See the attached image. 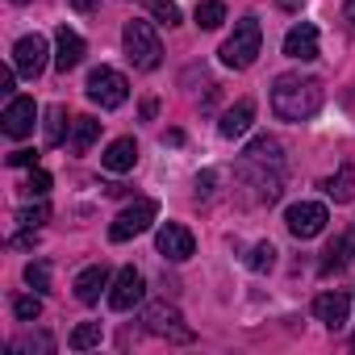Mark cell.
<instances>
[{"instance_id":"obj_1","label":"cell","mask_w":355,"mask_h":355,"mask_svg":"<svg viewBox=\"0 0 355 355\" xmlns=\"http://www.w3.org/2000/svg\"><path fill=\"white\" fill-rule=\"evenodd\" d=\"M322 80L318 76H301V71H284L272 80V113L280 121H305L322 109Z\"/></svg>"},{"instance_id":"obj_2","label":"cell","mask_w":355,"mask_h":355,"mask_svg":"<svg viewBox=\"0 0 355 355\" xmlns=\"http://www.w3.org/2000/svg\"><path fill=\"white\" fill-rule=\"evenodd\" d=\"M259 46H263V26H259V17H243L239 26H234V34L222 42V63L226 67H234V71H243V67H251L255 59H259Z\"/></svg>"},{"instance_id":"obj_3","label":"cell","mask_w":355,"mask_h":355,"mask_svg":"<svg viewBox=\"0 0 355 355\" xmlns=\"http://www.w3.org/2000/svg\"><path fill=\"white\" fill-rule=\"evenodd\" d=\"M121 42H125V55H130V63L138 67V71H155L159 67V59H163V46H159V34H155V26L150 21H125V30H121Z\"/></svg>"},{"instance_id":"obj_4","label":"cell","mask_w":355,"mask_h":355,"mask_svg":"<svg viewBox=\"0 0 355 355\" xmlns=\"http://www.w3.org/2000/svg\"><path fill=\"white\" fill-rule=\"evenodd\" d=\"M142 322H146V330H150L155 338H167V343H193V330L184 326V313L175 309V305H167V301L146 305Z\"/></svg>"},{"instance_id":"obj_5","label":"cell","mask_w":355,"mask_h":355,"mask_svg":"<svg viewBox=\"0 0 355 355\" xmlns=\"http://www.w3.org/2000/svg\"><path fill=\"white\" fill-rule=\"evenodd\" d=\"M125 96H130V80H125L121 71L96 67V71L88 76V101H92V105H101V109H121Z\"/></svg>"},{"instance_id":"obj_6","label":"cell","mask_w":355,"mask_h":355,"mask_svg":"<svg viewBox=\"0 0 355 355\" xmlns=\"http://www.w3.org/2000/svg\"><path fill=\"white\" fill-rule=\"evenodd\" d=\"M155 218H159V205H155V201H134V205H125V209L113 218L109 239H113V243H130V239L146 234V230L155 226Z\"/></svg>"},{"instance_id":"obj_7","label":"cell","mask_w":355,"mask_h":355,"mask_svg":"<svg viewBox=\"0 0 355 355\" xmlns=\"http://www.w3.org/2000/svg\"><path fill=\"white\" fill-rule=\"evenodd\" d=\"M326 222H330V214H326V205L322 201H297V205H288L284 209V226H288V234L293 239H318L322 230H326Z\"/></svg>"},{"instance_id":"obj_8","label":"cell","mask_w":355,"mask_h":355,"mask_svg":"<svg viewBox=\"0 0 355 355\" xmlns=\"http://www.w3.org/2000/svg\"><path fill=\"white\" fill-rule=\"evenodd\" d=\"M142 297H146V280H142V272H138L134 263L121 268V272L113 276V284H109V309L125 313V309H134Z\"/></svg>"},{"instance_id":"obj_9","label":"cell","mask_w":355,"mask_h":355,"mask_svg":"<svg viewBox=\"0 0 355 355\" xmlns=\"http://www.w3.org/2000/svg\"><path fill=\"white\" fill-rule=\"evenodd\" d=\"M155 247H159V255H163V259L184 263V259H193L197 239H193V230H189V226H180V222H163V226H159V234H155Z\"/></svg>"},{"instance_id":"obj_10","label":"cell","mask_w":355,"mask_h":355,"mask_svg":"<svg viewBox=\"0 0 355 355\" xmlns=\"http://www.w3.org/2000/svg\"><path fill=\"white\" fill-rule=\"evenodd\" d=\"M13 67L21 71V76H38L42 67H46V38L42 34H26V38H17V46H13Z\"/></svg>"},{"instance_id":"obj_11","label":"cell","mask_w":355,"mask_h":355,"mask_svg":"<svg viewBox=\"0 0 355 355\" xmlns=\"http://www.w3.org/2000/svg\"><path fill=\"white\" fill-rule=\"evenodd\" d=\"M5 134L9 138H26V134H34V121H38V105L30 101V96H13L9 101V109H5Z\"/></svg>"},{"instance_id":"obj_12","label":"cell","mask_w":355,"mask_h":355,"mask_svg":"<svg viewBox=\"0 0 355 355\" xmlns=\"http://www.w3.org/2000/svg\"><path fill=\"white\" fill-rule=\"evenodd\" d=\"M347 313H351V297H347L343 288L322 293V297L313 301V318H318L322 326H330V330H343V326H347Z\"/></svg>"},{"instance_id":"obj_13","label":"cell","mask_w":355,"mask_h":355,"mask_svg":"<svg viewBox=\"0 0 355 355\" xmlns=\"http://www.w3.org/2000/svg\"><path fill=\"white\" fill-rule=\"evenodd\" d=\"M80 63H84V38H80L76 30L59 26V30H55V67L67 76V71H76Z\"/></svg>"},{"instance_id":"obj_14","label":"cell","mask_w":355,"mask_h":355,"mask_svg":"<svg viewBox=\"0 0 355 355\" xmlns=\"http://www.w3.org/2000/svg\"><path fill=\"white\" fill-rule=\"evenodd\" d=\"M284 55H288V59H301V63H313V59H318V30H313L309 21L293 26V30L284 34Z\"/></svg>"},{"instance_id":"obj_15","label":"cell","mask_w":355,"mask_h":355,"mask_svg":"<svg viewBox=\"0 0 355 355\" xmlns=\"http://www.w3.org/2000/svg\"><path fill=\"white\" fill-rule=\"evenodd\" d=\"M109 284H113L109 268H105V263H92V268H84V272L76 276V301L96 305V301H101V293H105Z\"/></svg>"},{"instance_id":"obj_16","label":"cell","mask_w":355,"mask_h":355,"mask_svg":"<svg viewBox=\"0 0 355 355\" xmlns=\"http://www.w3.org/2000/svg\"><path fill=\"white\" fill-rule=\"evenodd\" d=\"M251 121H255V101H251V96H243L234 109H226V113H222L218 134H222V138H243V134L251 130Z\"/></svg>"},{"instance_id":"obj_17","label":"cell","mask_w":355,"mask_h":355,"mask_svg":"<svg viewBox=\"0 0 355 355\" xmlns=\"http://www.w3.org/2000/svg\"><path fill=\"white\" fill-rule=\"evenodd\" d=\"M280 138H272V134H259V138H251L247 142V150H243V163H251V167H280Z\"/></svg>"},{"instance_id":"obj_18","label":"cell","mask_w":355,"mask_h":355,"mask_svg":"<svg viewBox=\"0 0 355 355\" xmlns=\"http://www.w3.org/2000/svg\"><path fill=\"white\" fill-rule=\"evenodd\" d=\"M101 163H105L109 171H134V163H138V142H134V138H117V142H109L105 155H101Z\"/></svg>"},{"instance_id":"obj_19","label":"cell","mask_w":355,"mask_h":355,"mask_svg":"<svg viewBox=\"0 0 355 355\" xmlns=\"http://www.w3.org/2000/svg\"><path fill=\"white\" fill-rule=\"evenodd\" d=\"M322 189H326L334 201H343V205H347V201H355V171H351V167H338V175H330Z\"/></svg>"},{"instance_id":"obj_20","label":"cell","mask_w":355,"mask_h":355,"mask_svg":"<svg viewBox=\"0 0 355 355\" xmlns=\"http://www.w3.org/2000/svg\"><path fill=\"white\" fill-rule=\"evenodd\" d=\"M96 134H101V121H96V117H76V130H71V150H76V155H84V150L96 142Z\"/></svg>"},{"instance_id":"obj_21","label":"cell","mask_w":355,"mask_h":355,"mask_svg":"<svg viewBox=\"0 0 355 355\" xmlns=\"http://www.w3.org/2000/svg\"><path fill=\"white\" fill-rule=\"evenodd\" d=\"M101 338H105V330H101V322H80V326L71 330V338H67V347H71V351H88V347H101Z\"/></svg>"},{"instance_id":"obj_22","label":"cell","mask_w":355,"mask_h":355,"mask_svg":"<svg viewBox=\"0 0 355 355\" xmlns=\"http://www.w3.org/2000/svg\"><path fill=\"white\" fill-rule=\"evenodd\" d=\"M63 130H67V109H63V105H51V109H46V125H42L46 146H59V142H63Z\"/></svg>"},{"instance_id":"obj_23","label":"cell","mask_w":355,"mask_h":355,"mask_svg":"<svg viewBox=\"0 0 355 355\" xmlns=\"http://www.w3.org/2000/svg\"><path fill=\"white\" fill-rule=\"evenodd\" d=\"M9 351L13 355H26V351H55V338L46 334V330H38V334H26V338H17V343H9Z\"/></svg>"},{"instance_id":"obj_24","label":"cell","mask_w":355,"mask_h":355,"mask_svg":"<svg viewBox=\"0 0 355 355\" xmlns=\"http://www.w3.org/2000/svg\"><path fill=\"white\" fill-rule=\"evenodd\" d=\"M226 21V5L222 0H205V5H197V26L201 30H218Z\"/></svg>"},{"instance_id":"obj_25","label":"cell","mask_w":355,"mask_h":355,"mask_svg":"<svg viewBox=\"0 0 355 355\" xmlns=\"http://www.w3.org/2000/svg\"><path fill=\"white\" fill-rule=\"evenodd\" d=\"M247 268H251V272H272V268H276V247H272V243H255L251 255H247Z\"/></svg>"},{"instance_id":"obj_26","label":"cell","mask_w":355,"mask_h":355,"mask_svg":"<svg viewBox=\"0 0 355 355\" xmlns=\"http://www.w3.org/2000/svg\"><path fill=\"white\" fill-rule=\"evenodd\" d=\"M13 313H17V322H38V318H42V297H38V293L13 297Z\"/></svg>"},{"instance_id":"obj_27","label":"cell","mask_w":355,"mask_h":355,"mask_svg":"<svg viewBox=\"0 0 355 355\" xmlns=\"http://www.w3.org/2000/svg\"><path fill=\"white\" fill-rule=\"evenodd\" d=\"M26 284H30L34 293H51V263H46V259H34V263L26 268Z\"/></svg>"},{"instance_id":"obj_28","label":"cell","mask_w":355,"mask_h":355,"mask_svg":"<svg viewBox=\"0 0 355 355\" xmlns=\"http://www.w3.org/2000/svg\"><path fill=\"white\" fill-rule=\"evenodd\" d=\"M51 218V209L38 201V205H26V209H17V226H26V230H38L42 222Z\"/></svg>"},{"instance_id":"obj_29","label":"cell","mask_w":355,"mask_h":355,"mask_svg":"<svg viewBox=\"0 0 355 355\" xmlns=\"http://www.w3.org/2000/svg\"><path fill=\"white\" fill-rule=\"evenodd\" d=\"M351 247H347V239H334L330 247H326V259H322V272H338L343 268V255H347Z\"/></svg>"},{"instance_id":"obj_30","label":"cell","mask_w":355,"mask_h":355,"mask_svg":"<svg viewBox=\"0 0 355 355\" xmlns=\"http://www.w3.org/2000/svg\"><path fill=\"white\" fill-rule=\"evenodd\" d=\"M146 5H150V13H155L163 26H180V9H175L171 0H146Z\"/></svg>"},{"instance_id":"obj_31","label":"cell","mask_w":355,"mask_h":355,"mask_svg":"<svg viewBox=\"0 0 355 355\" xmlns=\"http://www.w3.org/2000/svg\"><path fill=\"white\" fill-rule=\"evenodd\" d=\"M21 189H26L30 197H46V193H51V175H46L42 167H34V171H30V180H26Z\"/></svg>"},{"instance_id":"obj_32","label":"cell","mask_w":355,"mask_h":355,"mask_svg":"<svg viewBox=\"0 0 355 355\" xmlns=\"http://www.w3.org/2000/svg\"><path fill=\"white\" fill-rule=\"evenodd\" d=\"M34 159H38L34 150H13V155H9V167H30Z\"/></svg>"},{"instance_id":"obj_33","label":"cell","mask_w":355,"mask_h":355,"mask_svg":"<svg viewBox=\"0 0 355 355\" xmlns=\"http://www.w3.org/2000/svg\"><path fill=\"white\" fill-rule=\"evenodd\" d=\"M67 5H71L76 13H92V9H96V0H67Z\"/></svg>"},{"instance_id":"obj_34","label":"cell","mask_w":355,"mask_h":355,"mask_svg":"<svg viewBox=\"0 0 355 355\" xmlns=\"http://www.w3.org/2000/svg\"><path fill=\"white\" fill-rule=\"evenodd\" d=\"M159 113V101H142V121H150Z\"/></svg>"},{"instance_id":"obj_35","label":"cell","mask_w":355,"mask_h":355,"mask_svg":"<svg viewBox=\"0 0 355 355\" xmlns=\"http://www.w3.org/2000/svg\"><path fill=\"white\" fill-rule=\"evenodd\" d=\"M276 5H280V9H288V13H297V9L305 5V0H276Z\"/></svg>"},{"instance_id":"obj_36","label":"cell","mask_w":355,"mask_h":355,"mask_svg":"<svg viewBox=\"0 0 355 355\" xmlns=\"http://www.w3.org/2000/svg\"><path fill=\"white\" fill-rule=\"evenodd\" d=\"M343 17H347V26H355V0H347V9H343Z\"/></svg>"},{"instance_id":"obj_37","label":"cell","mask_w":355,"mask_h":355,"mask_svg":"<svg viewBox=\"0 0 355 355\" xmlns=\"http://www.w3.org/2000/svg\"><path fill=\"white\" fill-rule=\"evenodd\" d=\"M347 247H351V259H355V230L347 234Z\"/></svg>"},{"instance_id":"obj_38","label":"cell","mask_w":355,"mask_h":355,"mask_svg":"<svg viewBox=\"0 0 355 355\" xmlns=\"http://www.w3.org/2000/svg\"><path fill=\"white\" fill-rule=\"evenodd\" d=\"M351 351H355V334H351Z\"/></svg>"},{"instance_id":"obj_39","label":"cell","mask_w":355,"mask_h":355,"mask_svg":"<svg viewBox=\"0 0 355 355\" xmlns=\"http://www.w3.org/2000/svg\"><path fill=\"white\" fill-rule=\"evenodd\" d=\"M13 5H26V0H13Z\"/></svg>"}]
</instances>
